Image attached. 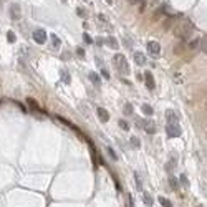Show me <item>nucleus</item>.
I'll list each match as a JSON object with an SVG mask.
<instances>
[{
    "mask_svg": "<svg viewBox=\"0 0 207 207\" xmlns=\"http://www.w3.org/2000/svg\"><path fill=\"white\" fill-rule=\"evenodd\" d=\"M194 30V25L190 22H187V20H182V22L177 23L176 30H174V33H176V36H179L181 40H186L187 36L190 35V32Z\"/></svg>",
    "mask_w": 207,
    "mask_h": 207,
    "instance_id": "f257e3e1",
    "label": "nucleus"
},
{
    "mask_svg": "<svg viewBox=\"0 0 207 207\" xmlns=\"http://www.w3.org/2000/svg\"><path fill=\"white\" fill-rule=\"evenodd\" d=\"M113 62H115L116 68L119 70V73H123V75H129V65L126 62V56L121 55V53H116L115 58H113Z\"/></svg>",
    "mask_w": 207,
    "mask_h": 207,
    "instance_id": "f03ea898",
    "label": "nucleus"
},
{
    "mask_svg": "<svg viewBox=\"0 0 207 207\" xmlns=\"http://www.w3.org/2000/svg\"><path fill=\"white\" fill-rule=\"evenodd\" d=\"M166 133H167L169 137H177V136H181V126H179V123L167 124V126H166Z\"/></svg>",
    "mask_w": 207,
    "mask_h": 207,
    "instance_id": "7ed1b4c3",
    "label": "nucleus"
},
{
    "mask_svg": "<svg viewBox=\"0 0 207 207\" xmlns=\"http://www.w3.org/2000/svg\"><path fill=\"white\" fill-rule=\"evenodd\" d=\"M32 36H33V40H35L36 43H40V45H43V43L47 42V32L42 30V28H36Z\"/></svg>",
    "mask_w": 207,
    "mask_h": 207,
    "instance_id": "20e7f679",
    "label": "nucleus"
},
{
    "mask_svg": "<svg viewBox=\"0 0 207 207\" xmlns=\"http://www.w3.org/2000/svg\"><path fill=\"white\" fill-rule=\"evenodd\" d=\"M143 80L146 81V86H148L149 90H154V88H156V81H154V76L151 75V71L143 73Z\"/></svg>",
    "mask_w": 207,
    "mask_h": 207,
    "instance_id": "39448f33",
    "label": "nucleus"
},
{
    "mask_svg": "<svg viewBox=\"0 0 207 207\" xmlns=\"http://www.w3.org/2000/svg\"><path fill=\"white\" fill-rule=\"evenodd\" d=\"M20 17H22V10H20V7L17 5V3H12L10 5V18L12 20H20Z\"/></svg>",
    "mask_w": 207,
    "mask_h": 207,
    "instance_id": "423d86ee",
    "label": "nucleus"
},
{
    "mask_svg": "<svg viewBox=\"0 0 207 207\" xmlns=\"http://www.w3.org/2000/svg\"><path fill=\"white\" fill-rule=\"evenodd\" d=\"M166 121H167V124L177 123V121H179V115H177L174 109H167V111H166Z\"/></svg>",
    "mask_w": 207,
    "mask_h": 207,
    "instance_id": "0eeeda50",
    "label": "nucleus"
},
{
    "mask_svg": "<svg viewBox=\"0 0 207 207\" xmlns=\"http://www.w3.org/2000/svg\"><path fill=\"white\" fill-rule=\"evenodd\" d=\"M148 51L152 55H159L161 53V45L157 42H154V40H151V42L148 43Z\"/></svg>",
    "mask_w": 207,
    "mask_h": 207,
    "instance_id": "6e6552de",
    "label": "nucleus"
},
{
    "mask_svg": "<svg viewBox=\"0 0 207 207\" xmlns=\"http://www.w3.org/2000/svg\"><path fill=\"white\" fill-rule=\"evenodd\" d=\"M96 115H98L101 123H108V121H109V113L104 108H98V109H96Z\"/></svg>",
    "mask_w": 207,
    "mask_h": 207,
    "instance_id": "1a4fd4ad",
    "label": "nucleus"
},
{
    "mask_svg": "<svg viewBox=\"0 0 207 207\" xmlns=\"http://www.w3.org/2000/svg\"><path fill=\"white\" fill-rule=\"evenodd\" d=\"M144 131L149 134H154L156 133V123L154 121H144Z\"/></svg>",
    "mask_w": 207,
    "mask_h": 207,
    "instance_id": "9d476101",
    "label": "nucleus"
},
{
    "mask_svg": "<svg viewBox=\"0 0 207 207\" xmlns=\"http://www.w3.org/2000/svg\"><path fill=\"white\" fill-rule=\"evenodd\" d=\"M134 62H136V65H139V66L146 65V56H144V53H141V51H136V53H134Z\"/></svg>",
    "mask_w": 207,
    "mask_h": 207,
    "instance_id": "9b49d317",
    "label": "nucleus"
},
{
    "mask_svg": "<svg viewBox=\"0 0 207 207\" xmlns=\"http://www.w3.org/2000/svg\"><path fill=\"white\" fill-rule=\"evenodd\" d=\"M88 76H90L91 83L95 85V86H100V85H101V78H100V75H98V73H96V71H91V73H90V75H88Z\"/></svg>",
    "mask_w": 207,
    "mask_h": 207,
    "instance_id": "f8f14e48",
    "label": "nucleus"
},
{
    "mask_svg": "<svg viewBox=\"0 0 207 207\" xmlns=\"http://www.w3.org/2000/svg\"><path fill=\"white\" fill-rule=\"evenodd\" d=\"M104 42H106V45H108V47H111L113 50H116V48H118V40L115 38V36H108V38L104 40Z\"/></svg>",
    "mask_w": 207,
    "mask_h": 207,
    "instance_id": "ddd939ff",
    "label": "nucleus"
},
{
    "mask_svg": "<svg viewBox=\"0 0 207 207\" xmlns=\"http://www.w3.org/2000/svg\"><path fill=\"white\" fill-rule=\"evenodd\" d=\"M27 103H28V106H30L33 111H36V113H42V109H40V106L36 104V101L35 100H32V98H27Z\"/></svg>",
    "mask_w": 207,
    "mask_h": 207,
    "instance_id": "4468645a",
    "label": "nucleus"
},
{
    "mask_svg": "<svg viewBox=\"0 0 207 207\" xmlns=\"http://www.w3.org/2000/svg\"><path fill=\"white\" fill-rule=\"evenodd\" d=\"M123 113H124V116H133V104L131 103H124Z\"/></svg>",
    "mask_w": 207,
    "mask_h": 207,
    "instance_id": "2eb2a0df",
    "label": "nucleus"
},
{
    "mask_svg": "<svg viewBox=\"0 0 207 207\" xmlns=\"http://www.w3.org/2000/svg\"><path fill=\"white\" fill-rule=\"evenodd\" d=\"M143 201H144V204L148 205V207H152V197H151V194L143 192Z\"/></svg>",
    "mask_w": 207,
    "mask_h": 207,
    "instance_id": "dca6fc26",
    "label": "nucleus"
},
{
    "mask_svg": "<svg viewBox=\"0 0 207 207\" xmlns=\"http://www.w3.org/2000/svg\"><path fill=\"white\" fill-rule=\"evenodd\" d=\"M159 204H161L162 207H172V202L169 201V199H166L164 196H161V197H159Z\"/></svg>",
    "mask_w": 207,
    "mask_h": 207,
    "instance_id": "f3484780",
    "label": "nucleus"
},
{
    "mask_svg": "<svg viewBox=\"0 0 207 207\" xmlns=\"http://www.w3.org/2000/svg\"><path fill=\"white\" fill-rule=\"evenodd\" d=\"M141 109H143V113H144L146 116H151L152 113H154V109L149 106V104H143V106H141Z\"/></svg>",
    "mask_w": 207,
    "mask_h": 207,
    "instance_id": "a211bd4d",
    "label": "nucleus"
},
{
    "mask_svg": "<svg viewBox=\"0 0 207 207\" xmlns=\"http://www.w3.org/2000/svg\"><path fill=\"white\" fill-rule=\"evenodd\" d=\"M98 20H100V25L103 27V28H109L108 22H106V17H104V15H98Z\"/></svg>",
    "mask_w": 207,
    "mask_h": 207,
    "instance_id": "6ab92c4d",
    "label": "nucleus"
},
{
    "mask_svg": "<svg viewBox=\"0 0 207 207\" xmlns=\"http://www.w3.org/2000/svg\"><path fill=\"white\" fill-rule=\"evenodd\" d=\"M62 81L63 83H70V75H68V71L66 70H62Z\"/></svg>",
    "mask_w": 207,
    "mask_h": 207,
    "instance_id": "aec40b11",
    "label": "nucleus"
},
{
    "mask_svg": "<svg viewBox=\"0 0 207 207\" xmlns=\"http://www.w3.org/2000/svg\"><path fill=\"white\" fill-rule=\"evenodd\" d=\"M169 184H171V187L172 189H177V187H179V182H177V179H176V177H169Z\"/></svg>",
    "mask_w": 207,
    "mask_h": 207,
    "instance_id": "412c9836",
    "label": "nucleus"
},
{
    "mask_svg": "<svg viewBox=\"0 0 207 207\" xmlns=\"http://www.w3.org/2000/svg\"><path fill=\"white\" fill-rule=\"evenodd\" d=\"M118 124H119V128L124 129V131H128V129H129V124H128L124 119H119V123H118Z\"/></svg>",
    "mask_w": 207,
    "mask_h": 207,
    "instance_id": "4be33fe9",
    "label": "nucleus"
},
{
    "mask_svg": "<svg viewBox=\"0 0 207 207\" xmlns=\"http://www.w3.org/2000/svg\"><path fill=\"white\" fill-rule=\"evenodd\" d=\"M7 40H9L10 43H13V42H15V33H13L12 30H10V32H7Z\"/></svg>",
    "mask_w": 207,
    "mask_h": 207,
    "instance_id": "5701e85b",
    "label": "nucleus"
},
{
    "mask_svg": "<svg viewBox=\"0 0 207 207\" xmlns=\"http://www.w3.org/2000/svg\"><path fill=\"white\" fill-rule=\"evenodd\" d=\"M131 146H133V148H139V146H141L139 139H137V137H134V136H133V137H131Z\"/></svg>",
    "mask_w": 207,
    "mask_h": 207,
    "instance_id": "b1692460",
    "label": "nucleus"
},
{
    "mask_svg": "<svg viewBox=\"0 0 207 207\" xmlns=\"http://www.w3.org/2000/svg\"><path fill=\"white\" fill-rule=\"evenodd\" d=\"M51 43H53V47H60V38L56 35H51Z\"/></svg>",
    "mask_w": 207,
    "mask_h": 207,
    "instance_id": "393cba45",
    "label": "nucleus"
},
{
    "mask_svg": "<svg viewBox=\"0 0 207 207\" xmlns=\"http://www.w3.org/2000/svg\"><path fill=\"white\" fill-rule=\"evenodd\" d=\"M134 179H136V186H137V189H143V186H141V179H139V176H137V172L134 174Z\"/></svg>",
    "mask_w": 207,
    "mask_h": 207,
    "instance_id": "a878e982",
    "label": "nucleus"
},
{
    "mask_svg": "<svg viewBox=\"0 0 207 207\" xmlns=\"http://www.w3.org/2000/svg\"><path fill=\"white\" fill-rule=\"evenodd\" d=\"M181 182H182V186H189V181L186 177V174H181Z\"/></svg>",
    "mask_w": 207,
    "mask_h": 207,
    "instance_id": "bb28decb",
    "label": "nucleus"
},
{
    "mask_svg": "<svg viewBox=\"0 0 207 207\" xmlns=\"http://www.w3.org/2000/svg\"><path fill=\"white\" fill-rule=\"evenodd\" d=\"M76 13H78L80 17H86L88 12H86V10H83V9H78V10H76Z\"/></svg>",
    "mask_w": 207,
    "mask_h": 207,
    "instance_id": "cd10ccee",
    "label": "nucleus"
},
{
    "mask_svg": "<svg viewBox=\"0 0 207 207\" xmlns=\"http://www.w3.org/2000/svg\"><path fill=\"white\" fill-rule=\"evenodd\" d=\"M83 40H85V42H86V43H93L91 36H90V35H88V33H85V35H83Z\"/></svg>",
    "mask_w": 207,
    "mask_h": 207,
    "instance_id": "c85d7f7f",
    "label": "nucleus"
},
{
    "mask_svg": "<svg viewBox=\"0 0 207 207\" xmlns=\"http://www.w3.org/2000/svg\"><path fill=\"white\" fill-rule=\"evenodd\" d=\"M197 43H199V40H194V42H190V43H189V48H190V50H194V48L197 47Z\"/></svg>",
    "mask_w": 207,
    "mask_h": 207,
    "instance_id": "c756f323",
    "label": "nucleus"
},
{
    "mask_svg": "<svg viewBox=\"0 0 207 207\" xmlns=\"http://www.w3.org/2000/svg\"><path fill=\"white\" fill-rule=\"evenodd\" d=\"M108 152H109V156H111V157H113V159H118V156H116V154H115V151H113V149H111V148H108Z\"/></svg>",
    "mask_w": 207,
    "mask_h": 207,
    "instance_id": "7c9ffc66",
    "label": "nucleus"
},
{
    "mask_svg": "<svg viewBox=\"0 0 207 207\" xmlns=\"http://www.w3.org/2000/svg\"><path fill=\"white\" fill-rule=\"evenodd\" d=\"M199 42L202 43V50H204V53H205V35H204V38H201Z\"/></svg>",
    "mask_w": 207,
    "mask_h": 207,
    "instance_id": "2f4dec72",
    "label": "nucleus"
},
{
    "mask_svg": "<svg viewBox=\"0 0 207 207\" xmlns=\"http://www.w3.org/2000/svg\"><path fill=\"white\" fill-rule=\"evenodd\" d=\"M76 55H78V56H85V50H83V48H78V50H76Z\"/></svg>",
    "mask_w": 207,
    "mask_h": 207,
    "instance_id": "473e14b6",
    "label": "nucleus"
},
{
    "mask_svg": "<svg viewBox=\"0 0 207 207\" xmlns=\"http://www.w3.org/2000/svg\"><path fill=\"white\" fill-rule=\"evenodd\" d=\"M101 75H103V78H106V80L109 78V75H108V71H106V70H104V68H103V70H101Z\"/></svg>",
    "mask_w": 207,
    "mask_h": 207,
    "instance_id": "72a5a7b5",
    "label": "nucleus"
},
{
    "mask_svg": "<svg viewBox=\"0 0 207 207\" xmlns=\"http://www.w3.org/2000/svg\"><path fill=\"white\" fill-rule=\"evenodd\" d=\"M136 126H144V121L143 119H136Z\"/></svg>",
    "mask_w": 207,
    "mask_h": 207,
    "instance_id": "f704fd0d",
    "label": "nucleus"
},
{
    "mask_svg": "<svg viewBox=\"0 0 207 207\" xmlns=\"http://www.w3.org/2000/svg\"><path fill=\"white\" fill-rule=\"evenodd\" d=\"M96 43H98V45H103L104 40H103V38H98V40H96Z\"/></svg>",
    "mask_w": 207,
    "mask_h": 207,
    "instance_id": "c9c22d12",
    "label": "nucleus"
},
{
    "mask_svg": "<svg viewBox=\"0 0 207 207\" xmlns=\"http://www.w3.org/2000/svg\"><path fill=\"white\" fill-rule=\"evenodd\" d=\"M17 104H18V106H20V108H22V111H27V109H25V106H23V104H22V103H18V101H17Z\"/></svg>",
    "mask_w": 207,
    "mask_h": 207,
    "instance_id": "e433bc0d",
    "label": "nucleus"
},
{
    "mask_svg": "<svg viewBox=\"0 0 207 207\" xmlns=\"http://www.w3.org/2000/svg\"><path fill=\"white\" fill-rule=\"evenodd\" d=\"M113 2H115V0H106V3H109V5H111Z\"/></svg>",
    "mask_w": 207,
    "mask_h": 207,
    "instance_id": "4c0bfd02",
    "label": "nucleus"
},
{
    "mask_svg": "<svg viewBox=\"0 0 207 207\" xmlns=\"http://www.w3.org/2000/svg\"><path fill=\"white\" fill-rule=\"evenodd\" d=\"M197 207H204V205H197Z\"/></svg>",
    "mask_w": 207,
    "mask_h": 207,
    "instance_id": "58836bf2",
    "label": "nucleus"
},
{
    "mask_svg": "<svg viewBox=\"0 0 207 207\" xmlns=\"http://www.w3.org/2000/svg\"><path fill=\"white\" fill-rule=\"evenodd\" d=\"M0 5H2V0H0Z\"/></svg>",
    "mask_w": 207,
    "mask_h": 207,
    "instance_id": "ea45409f",
    "label": "nucleus"
}]
</instances>
